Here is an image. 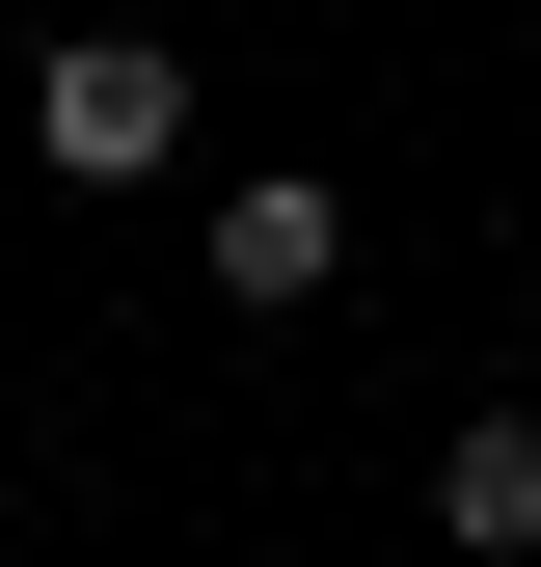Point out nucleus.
<instances>
[{"mask_svg": "<svg viewBox=\"0 0 541 567\" xmlns=\"http://www.w3.org/2000/svg\"><path fill=\"white\" fill-rule=\"evenodd\" d=\"M28 163H54V189H163V163H190V54H163V28H54V54H28Z\"/></svg>", "mask_w": 541, "mask_h": 567, "instance_id": "obj_1", "label": "nucleus"}, {"mask_svg": "<svg viewBox=\"0 0 541 567\" xmlns=\"http://www.w3.org/2000/svg\"><path fill=\"white\" fill-rule=\"evenodd\" d=\"M190 270H217V298H244V324H298V298H325V270H353V189H325V163H244V189H217V217H190Z\"/></svg>", "mask_w": 541, "mask_h": 567, "instance_id": "obj_2", "label": "nucleus"}, {"mask_svg": "<svg viewBox=\"0 0 541 567\" xmlns=\"http://www.w3.org/2000/svg\"><path fill=\"white\" fill-rule=\"evenodd\" d=\"M433 540L541 567V405H460V433H433Z\"/></svg>", "mask_w": 541, "mask_h": 567, "instance_id": "obj_3", "label": "nucleus"}]
</instances>
